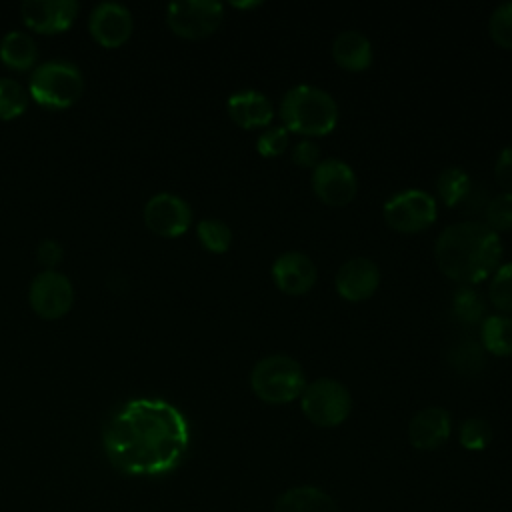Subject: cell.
Segmentation results:
<instances>
[{"label":"cell","instance_id":"obj_32","mask_svg":"<svg viewBox=\"0 0 512 512\" xmlns=\"http://www.w3.org/2000/svg\"><path fill=\"white\" fill-rule=\"evenodd\" d=\"M290 158L296 166L300 168H310L314 170L318 166V162L322 160V152H320V146L310 140V138H302L298 140L292 150H290Z\"/></svg>","mask_w":512,"mask_h":512},{"label":"cell","instance_id":"obj_3","mask_svg":"<svg viewBox=\"0 0 512 512\" xmlns=\"http://www.w3.org/2000/svg\"><path fill=\"white\" fill-rule=\"evenodd\" d=\"M280 120L288 132L326 136L338 124V104L330 92L312 84H296L280 100Z\"/></svg>","mask_w":512,"mask_h":512},{"label":"cell","instance_id":"obj_7","mask_svg":"<svg viewBox=\"0 0 512 512\" xmlns=\"http://www.w3.org/2000/svg\"><path fill=\"white\" fill-rule=\"evenodd\" d=\"M382 216L392 230L418 234L434 224L438 216V202L432 194L420 188H406L384 202Z\"/></svg>","mask_w":512,"mask_h":512},{"label":"cell","instance_id":"obj_5","mask_svg":"<svg viewBox=\"0 0 512 512\" xmlns=\"http://www.w3.org/2000/svg\"><path fill=\"white\" fill-rule=\"evenodd\" d=\"M80 70L66 60H50L32 70L30 96L46 108H68L82 96Z\"/></svg>","mask_w":512,"mask_h":512},{"label":"cell","instance_id":"obj_34","mask_svg":"<svg viewBox=\"0 0 512 512\" xmlns=\"http://www.w3.org/2000/svg\"><path fill=\"white\" fill-rule=\"evenodd\" d=\"M36 256H38V262L46 266V270H54V266L62 260L64 256V248L58 240H52V238H46L38 244L36 248Z\"/></svg>","mask_w":512,"mask_h":512},{"label":"cell","instance_id":"obj_26","mask_svg":"<svg viewBox=\"0 0 512 512\" xmlns=\"http://www.w3.org/2000/svg\"><path fill=\"white\" fill-rule=\"evenodd\" d=\"M448 362L458 374L472 376L480 372L484 366V348L478 342H470V340L460 342L450 350Z\"/></svg>","mask_w":512,"mask_h":512},{"label":"cell","instance_id":"obj_6","mask_svg":"<svg viewBox=\"0 0 512 512\" xmlns=\"http://www.w3.org/2000/svg\"><path fill=\"white\" fill-rule=\"evenodd\" d=\"M300 408L314 426L336 428L350 416L352 396L340 380L322 376L306 384L300 396Z\"/></svg>","mask_w":512,"mask_h":512},{"label":"cell","instance_id":"obj_23","mask_svg":"<svg viewBox=\"0 0 512 512\" xmlns=\"http://www.w3.org/2000/svg\"><path fill=\"white\" fill-rule=\"evenodd\" d=\"M452 316L466 326L480 324L486 318V304L472 286H458L452 294Z\"/></svg>","mask_w":512,"mask_h":512},{"label":"cell","instance_id":"obj_19","mask_svg":"<svg viewBox=\"0 0 512 512\" xmlns=\"http://www.w3.org/2000/svg\"><path fill=\"white\" fill-rule=\"evenodd\" d=\"M274 512H340L336 500L318 486H294L282 492Z\"/></svg>","mask_w":512,"mask_h":512},{"label":"cell","instance_id":"obj_18","mask_svg":"<svg viewBox=\"0 0 512 512\" xmlns=\"http://www.w3.org/2000/svg\"><path fill=\"white\" fill-rule=\"evenodd\" d=\"M332 58L334 62L348 72H362L374 60L372 42L360 30H342L332 40Z\"/></svg>","mask_w":512,"mask_h":512},{"label":"cell","instance_id":"obj_24","mask_svg":"<svg viewBox=\"0 0 512 512\" xmlns=\"http://www.w3.org/2000/svg\"><path fill=\"white\" fill-rule=\"evenodd\" d=\"M200 244L214 254H224L232 244V230L220 218H204L196 226Z\"/></svg>","mask_w":512,"mask_h":512},{"label":"cell","instance_id":"obj_33","mask_svg":"<svg viewBox=\"0 0 512 512\" xmlns=\"http://www.w3.org/2000/svg\"><path fill=\"white\" fill-rule=\"evenodd\" d=\"M494 176L498 186L504 192L512 194V146H506L504 150H500L494 164Z\"/></svg>","mask_w":512,"mask_h":512},{"label":"cell","instance_id":"obj_14","mask_svg":"<svg viewBox=\"0 0 512 512\" xmlns=\"http://www.w3.org/2000/svg\"><path fill=\"white\" fill-rule=\"evenodd\" d=\"M78 10L80 6L74 0H26L20 8L26 26L42 34L68 30L76 20Z\"/></svg>","mask_w":512,"mask_h":512},{"label":"cell","instance_id":"obj_9","mask_svg":"<svg viewBox=\"0 0 512 512\" xmlns=\"http://www.w3.org/2000/svg\"><path fill=\"white\" fill-rule=\"evenodd\" d=\"M312 192L324 204L332 208L346 206L354 200L358 192V178L350 164L340 158H322L318 166L312 170Z\"/></svg>","mask_w":512,"mask_h":512},{"label":"cell","instance_id":"obj_17","mask_svg":"<svg viewBox=\"0 0 512 512\" xmlns=\"http://www.w3.org/2000/svg\"><path fill=\"white\" fill-rule=\"evenodd\" d=\"M228 116L240 128H268L274 118V106L260 90L244 88L232 92L226 102Z\"/></svg>","mask_w":512,"mask_h":512},{"label":"cell","instance_id":"obj_11","mask_svg":"<svg viewBox=\"0 0 512 512\" xmlns=\"http://www.w3.org/2000/svg\"><path fill=\"white\" fill-rule=\"evenodd\" d=\"M144 222L154 234L176 238L190 228L192 208L172 192H158L144 206Z\"/></svg>","mask_w":512,"mask_h":512},{"label":"cell","instance_id":"obj_21","mask_svg":"<svg viewBox=\"0 0 512 512\" xmlns=\"http://www.w3.org/2000/svg\"><path fill=\"white\" fill-rule=\"evenodd\" d=\"M480 344L492 356H512V316H486L480 322Z\"/></svg>","mask_w":512,"mask_h":512},{"label":"cell","instance_id":"obj_15","mask_svg":"<svg viewBox=\"0 0 512 512\" xmlns=\"http://www.w3.org/2000/svg\"><path fill=\"white\" fill-rule=\"evenodd\" d=\"M90 34L106 48L122 46L132 34V14L118 2H100L88 20Z\"/></svg>","mask_w":512,"mask_h":512},{"label":"cell","instance_id":"obj_30","mask_svg":"<svg viewBox=\"0 0 512 512\" xmlns=\"http://www.w3.org/2000/svg\"><path fill=\"white\" fill-rule=\"evenodd\" d=\"M488 32L498 46L512 50V2H502L492 10Z\"/></svg>","mask_w":512,"mask_h":512},{"label":"cell","instance_id":"obj_16","mask_svg":"<svg viewBox=\"0 0 512 512\" xmlns=\"http://www.w3.org/2000/svg\"><path fill=\"white\" fill-rule=\"evenodd\" d=\"M452 432V418L446 408L428 406L418 410L408 422V440L416 450L440 448Z\"/></svg>","mask_w":512,"mask_h":512},{"label":"cell","instance_id":"obj_20","mask_svg":"<svg viewBox=\"0 0 512 512\" xmlns=\"http://www.w3.org/2000/svg\"><path fill=\"white\" fill-rule=\"evenodd\" d=\"M0 58L14 70H28L38 60L36 42L22 30H10L0 42Z\"/></svg>","mask_w":512,"mask_h":512},{"label":"cell","instance_id":"obj_12","mask_svg":"<svg viewBox=\"0 0 512 512\" xmlns=\"http://www.w3.org/2000/svg\"><path fill=\"white\" fill-rule=\"evenodd\" d=\"M276 288L290 296L306 294L314 288L318 270L312 258L300 250H286L278 254L270 268Z\"/></svg>","mask_w":512,"mask_h":512},{"label":"cell","instance_id":"obj_2","mask_svg":"<svg viewBox=\"0 0 512 512\" xmlns=\"http://www.w3.org/2000/svg\"><path fill=\"white\" fill-rule=\"evenodd\" d=\"M434 258L440 272L458 282L472 286L492 276L502 258L500 234L478 220L448 224L436 238Z\"/></svg>","mask_w":512,"mask_h":512},{"label":"cell","instance_id":"obj_22","mask_svg":"<svg viewBox=\"0 0 512 512\" xmlns=\"http://www.w3.org/2000/svg\"><path fill=\"white\" fill-rule=\"evenodd\" d=\"M470 188H472L470 174L460 166H448L436 178L438 198L448 208L458 206L470 194Z\"/></svg>","mask_w":512,"mask_h":512},{"label":"cell","instance_id":"obj_31","mask_svg":"<svg viewBox=\"0 0 512 512\" xmlns=\"http://www.w3.org/2000/svg\"><path fill=\"white\" fill-rule=\"evenodd\" d=\"M288 144H290V132L282 124L268 126L266 130L260 132L256 140V152L262 158H276L282 152H286Z\"/></svg>","mask_w":512,"mask_h":512},{"label":"cell","instance_id":"obj_1","mask_svg":"<svg viewBox=\"0 0 512 512\" xmlns=\"http://www.w3.org/2000/svg\"><path fill=\"white\" fill-rule=\"evenodd\" d=\"M102 444L108 462L126 476L156 478L176 470L190 448V424L162 398H134L108 418Z\"/></svg>","mask_w":512,"mask_h":512},{"label":"cell","instance_id":"obj_25","mask_svg":"<svg viewBox=\"0 0 512 512\" xmlns=\"http://www.w3.org/2000/svg\"><path fill=\"white\" fill-rule=\"evenodd\" d=\"M488 298L490 304L500 310V314L512 316V262L498 266V270L490 276Z\"/></svg>","mask_w":512,"mask_h":512},{"label":"cell","instance_id":"obj_28","mask_svg":"<svg viewBox=\"0 0 512 512\" xmlns=\"http://www.w3.org/2000/svg\"><path fill=\"white\" fill-rule=\"evenodd\" d=\"M458 440L466 450H484L492 442V426L484 418L470 416L460 424Z\"/></svg>","mask_w":512,"mask_h":512},{"label":"cell","instance_id":"obj_4","mask_svg":"<svg viewBox=\"0 0 512 512\" xmlns=\"http://www.w3.org/2000/svg\"><path fill=\"white\" fill-rule=\"evenodd\" d=\"M306 384L300 362L288 354H268L250 372V388L266 404H288L302 396Z\"/></svg>","mask_w":512,"mask_h":512},{"label":"cell","instance_id":"obj_13","mask_svg":"<svg viewBox=\"0 0 512 512\" xmlns=\"http://www.w3.org/2000/svg\"><path fill=\"white\" fill-rule=\"evenodd\" d=\"M380 284V268L366 256H354L340 264L334 276V286L340 298L348 302L368 300Z\"/></svg>","mask_w":512,"mask_h":512},{"label":"cell","instance_id":"obj_27","mask_svg":"<svg viewBox=\"0 0 512 512\" xmlns=\"http://www.w3.org/2000/svg\"><path fill=\"white\" fill-rule=\"evenodd\" d=\"M28 92L12 78H0V120L20 116L28 106Z\"/></svg>","mask_w":512,"mask_h":512},{"label":"cell","instance_id":"obj_29","mask_svg":"<svg viewBox=\"0 0 512 512\" xmlns=\"http://www.w3.org/2000/svg\"><path fill=\"white\" fill-rule=\"evenodd\" d=\"M486 216V226L492 228L494 232H506L512 230V194L510 192H500L490 198L484 210Z\"/></svg>","mask_w":512,"mask_h":512},{"label":"cell","instance_id":"obj_10","mask_svg":"<svg viewBox=\"0 0 512 512\" xmlns=\"http://www.w3.org/2000/svg\"><path fill=\"white\" fill-rule=\"evenodd\" d=\"M28 300L32 310L44 320L62 318L74 302V288L68 276L58 270H44L34 276Z\"/></svg>","mask_w":512,"mask_h":512},{"label":"cell","instance_id":"obj_8","mask_svg":"<svg viewBox=\"0 0 512 512\" xmlns=\"http://www.w3.org/2000/svg\"><path fill=\"white\" fill-rule=\"evenodd\" d=\"M224 20V6L216 0H178L166 10L170 30L188 40H200L214 34Z\"/></svg>","mask_w":512,"mask_h":512}]
</instances>
